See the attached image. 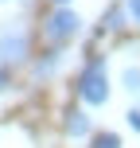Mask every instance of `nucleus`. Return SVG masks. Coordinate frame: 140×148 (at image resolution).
I'll return each instance as SVG.
<instances>
[{
	"instance_id": "2",
	"label": "nucleus",
	"mask_w": 140,
	"mask_h": 148,
	"mask_svg": "<svg viewBox=\"0 0 140 148\" xmlns=\"http://www.w3.org/2000/svg\"><path fill=\"white\" fill-rule=\"evenodd\" d=\"M78 27H82V20H78V12H70V8H62V12H55L51 20H47V39H55V43H62V39H74L78 35Z\"/></svg>"
},
{
	"instance_id": "8",
	"label": "nucleus",
	"mask_w": 140,
	"mask_h": 148,
	"mask_svg": "<svg viewBox=\"0 0 140 148\" xmlns=\"http://www.w3.org/2000/svg\"><path fill=\"white\" fill-rule=\"evenodd\" d=\"M128 16H132V20L140 23V0H128Z\"/></svg>"
},
{
	"instance_id": "9",
	"label": "nucleus",
	"mask_w": 140,
	"mask_h": 148,
	"mask_svg": "<svg viewBox=\"0 0 140 148\" xmlns=\"http://www.w3.org/2000/svg\"><path fill=\"white\" fill-rule=\"evenodd\" d=\"M128 125H132L136 133H140V109H128Z\"/></svg>"
},
{
	"instance_id": "6",
	"label": "nucleus",
	"mask_w": 140,
	"mask_h": 148,
	"mask_svg": "<svg viewBox=\"0 0 140 148\" xmlns=\"http://www.w3.org/2000/svg\"><path fill=\"white\" fill-rule=\"evenodd\" d=\"M55 66H59V55H47V59H39V62H35V74H39V78H47Z\"/></svg>"
},
{
	"instance_id": "5",
	"label": "nucleus",
	"mask_w": 140,
	"mask_h": 148,
	"mask_svg": "<svg viewBox=\"0 0 140 148\" xmlns=\"http://www.w3.org/2000/svg\"><path fill=\"white\" fill-rule=\"evenodd\" d=\"M94 148H121V136L117 133H97L94 136Z\"/></svg>"
},
{
	"instance_id": "3",
	"label": "nucleus",
	"mask_w": 140,
	"mask_h": 148,
	"mask_svg": "<svg viewBox=\"0 0 140 148\" xmlns=\"http://www.w3.org/2000/svg\"><path fill=\"white\" fill-rule=\"evenodd\" d=\"M23 55H27V35L4 27V31H0V59H4V62H20Z\"/></svg>"
},
{
	"instance_id": "4",
	"label": "nucleus",
	"mask_w": 140,
	"mask_h": 148,
	"mask_svg": "<svg viewBox=\"0 0 140 148\" xmlns=\"http://www.w3.org/2000/svg\"><path fill=\"white\" fill-rule=\"evenodd\" d=\"M66 133H70V136H86V133H89V117L74 109L70 117H66Z\"/></svg>"
},
{
	"instance_id": "1",
	"label": "nucleus",
	"mask_w": 140,
	"mask_h": 148,
	"mask_svg": "<svg viewBox=\"0 0 140 148\" xmlns=\"http://www.w3.org/2000/svg\"><path fill=\"white\" fill-rule=\"evenodd\" d=\"M78 94H82V101H89V105H105L109 101V78H105V62L101 59H94L86 70H82Z\"/></svg>"
},
{
	"instance_id": "11",
	"label": "nucleus",
	"mask_w": 140,
	"mask_h": 148,
	"mask_svg": "<svg viewBox=\"0 0 140 148\" xmlns=\"http://www.w3.org/2000/svg\"><path fill=\"white\" fill-rule=\"evenodd\" d=\"M55 4H66V0H55Z\"/></svg>"
},
{
	"instance_id": "10",
	"label": "nucleus",
	"mask_w": 140,
	"mask_h": 148,
	"mask_svg": "<svg viewBox=\"0 0 140 148\" xmlns=\"http://www.w3.org/2000/svg\"><path fill=\"white\" fill-rule=\"evenodd\" d=\"M12 86V78H8V70H0V90H8Z\"/></svg>"
},
{
	"instance_id": "7",
	"label": "nucleus",
	"mask_w": 140,
	"mask_h": 148,
	"mask_svg": "<svg viewBox=\"0 0 140 148\" xmlns=\"http://www.w3.org/2000/svg\"><path fill=\"white\" fill-rule=\"evenodd\" d=\"M125 90L140 94V70H136V66H128V70H125Z\"/></svg>"
}]
</instances>
